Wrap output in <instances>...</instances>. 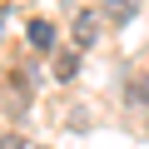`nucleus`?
Returning <instances> with one entry per match:
<instances>
[{
    "label": "nucleus",
    "mask_w": 149,
    "mask_h": 149,
    "mask_svg": "<svg viewBox=\"0 0 149 149\" xmlns=\"http://www.w3.org/2000/svg\"><path fill=\"white\" fill-rule=\"evenodd\" d=\"M100 25H104L100 10H80V15H74V50H90L100 40Z\"/></svg>",
    "instance_id": "f257e3e1"
},
{
    "label": "nucleus",
    "mask_w": 149,
    "mask_h": 149,
    "mask_svg": "<svg viewBox=\"0 0 149 149\" xmlns=\"http://www.w3.org/2000/svg\"><path fill=\"white\" fill-rule=\"evenodd\" d=\"M144 100H149V90H144Z\"/></svg>",
    "instance_id": "423d86ee"
},
{
    "label": "nucleus",
    "mask_w": 149,
    "mask_h": 149,
    "mask_svg": "<svg viewBox=\"0 0 149 149\" xmlns=\"http://www.w3.org/2000/svg\"><path fill=\"white\" fill-rule=\"evenodd\" d=\"M0 149H25V139L20 134H0Z\"/></svg>",
    "instance_id": "39448f33"
},
{
    "label": "nucleus",
    "mask_w": 149,
    "mask_h": 149,
    "mask_svg": "<svg viewBox=\"0 0 149 149\" xmlns=\"http://www.w3.org/2000/svg\"><path fill=\"white\" fill-rule=\"evenodd\" d=\"M25 35H30V45H35V50H55V25H50V20H30V30H25Z\"/></svg>",
    "instance_id": "f03ea898"
},
{
    "label": "nucleus",
    "mask_w": 149,
    "mask_h": 149,
    "mask_svg": "<svg viewBox=\"0 0 149 149\" xmlns=\"http://www.w3.org/2000/svg\"><path fill=\"white\" fill-rule=\"evenodd\" d=\"M55 74H60V80H70V74H74V55H60V60H55Z\"/></svg>",
    "instance_id": "20e7f679"
},
{
    "label": "nucleus",
    "mask_w": 149,
    "mask_h": 149,
    "mask_svg": "<svg viewBox=\"0 0 149 149\" xmlns=\"http://www.w3.org/2000/svg\"><path fill=\"white\" fill-rule=\"evenodd\" d=\"M129 15H134V0H104V20L109 25H124Z\"/></svg>",
    "instance_id": "7ed1b4c3"
}]
</instances>
